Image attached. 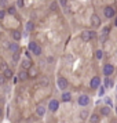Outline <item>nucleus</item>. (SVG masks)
I'll list each match as a JSON object with an SVG mask.
<instances>
[{
  "label": "nucleus",
  "mask_w": 117,
  "mask_h": 123,
  "mask_svg": "<svg viewBox=\"0 0 117 123\" xmlns=\"http://www.w3.org/2000/svg\"><path fill=\"white\" fill-rule=\"evenodd\" d=\"M28 49L30 53H33L34 55H41V53H43V50H41V47H40L36 42H29V44H28Z\"/></svg>",
  "instance_id": "1"
},
{
  "label": "nucleus",
  "mask_w": 117,
  "mask_h": 123,
  "mask_svg": "<svg viewBox=\"0 0 117 123\" xmlns=\"http://www.w3.org/2000/svg\"><path fill=\"white\" fill-rule=\"evenodd\" d=\"M94 39H96V33L94 31H83L81 32V40L83 42H91Z\"/></svg>",
  "instance_id": "2"
},
{
  "label": "nucleus",
  "mask_w": 117,
  "mask_h": 123,
  "mask_svg": "<svg viewBox=\"0 0 117 123\" xmlns=\"http://www.w3.org/2000/svg\"><path fill=\"white\" fill-rule=\"evenodd\" d=\"M103 15H105V18H107V19H111V18L116 17V8L111 6H106L105 8H103Z\"/></svg>",
  "instance_id": "3"
},
{
  "label": "nucleus",
  "mask_w": 117,
  "mask_h": 123,
  "mask_svg": "<svg viewBox=\"0 0 117 123\" xmlns=\"http://www.w3.org/2000/svg\"><path fill=\"white\" fill-rule=\"evenodd\" d=\"M56 86H58V89L62 90V91H65L66 87L69 86V82L66 80V78H63V76H59L58 80H56Z\"/></svg>",
  "instance_id": "4"
},
{
  "label": "nucleus",
  "mask_w": 117,
  "mask_h": 123,
  "mask_svg": "<svg viewBox=\"0 0 117 123\" xmlns=\"http://www.w3.org/2000/svg\"><path fill=\"white\" fill-rule=\"evenodd\" d=\"M114 72V65L113 64H105L103 65V75L105 78H110V75H113Z\"/></svg>",
  "instance_id": "5"
},
{
  "label": "nucleus",
  "mask_w": 117,
  "mask_h": 123,
  "mask_svg": "<svg viewBox=\"0 0 117 123\" xmlns=\"http://www.w3.org/2000/svg\"><path fill=\"white\" fill-rule=\"evenodd\" d=\"M100 83H102V80H100L99 76H94V78L91 79V82H89V87L92 90H96L100 87Z\"/></svg>",
  "instance_id": "6"
},
{
  "label": "nucleus",
  "mask_w": 117,
  "mask_h": 123,
  "mask_svg": "<svg viewBox=\"0 0 117 123\" xmlns=\"http://www.w3.org/2000/svg\"><path fill=\"white\" fill-rule=\"evenodd\" d=\"M77 104H78L80 106H88V104H89V97H88L87 94H81L80 97H78Z\"/></svg>",
  "instance_id": "7"
},
{
  "label": "nucleus",
  "mask_w": 117,
  "mask_h": 123,
  "mask_svg": "<svg viewBox=\"0 0 117 123\" xmlns=\"http://www.w3.org/2000/svg\"><path fill=\"white\" fill-rule=\"evenodd\" d=\"M91 25L94 26V28H99L100 25H102V21H100V18L98 14H92L91 15Z\"/></svg>",
  "instance_id": "8"
},
{
  "label": "nucleus",
  "mask_w": 117,
  "mask_h": 123,
  "mask_svg": "<svg viewBox=\"0 0 117 123\" xmlns=\"http://www.w3.org/2000/svg\"><path fill=\"white\" fill-rule=\"evenodd\" d=\"M59 108V101L58 100H51L48 102V111L50 112H56Z\"/></svg>",
  "instance_id": "9"
},
{
  "label": "nucleus",
  "mask_w": 117,
  "mask_h": 123,
  "mask_svg": "<svg viewBox=\"0 0 117 123\" xmlns=\"http://www.w3.org/2000/svg\"><path fill=\"white\" fill-rule=\"evenodd\" d=\"M47 108L48 106H44V105H37V108H36V115L40 117H43L45 115V112H47Z\"/></svg>",
  "instance_id": "10"
},
{
  "label": "nucleus",
  "mask_w": 117,
  "mask_h": 123,
  "mask_svg": "<svg viewBox=\"0 0 117 123\" xmlns=\"http://www.w3.org/2000/svg\"><path fill=\"white\" fill-rule=\"evenodd\" d=\"M8 50L11 51L12 54H14V53H18V51H19V44L14 40V42H11V43L8 44Z\"/></svg>",
  "instance_id": "11"
},
{
  "label": "nucleus",
  "mask_w": 117,
  "mask_h": 123,
  "mask_svg": "<svg viewBox=\"0 0 117 123\" xmlns=\"http://www.w3.org/2000/svg\"><path fill=\"white\" fill-rule=\"evenodd\" d=\"M21 64H22V69H30L32 68V62H30V60L29 58H23L22 61H21Z\"/></svg>",
  "instance_id": "12"
},
{
  "label": "nucleus",
  "mask_w": 117,
  "mask_h": 123,
  "mask_svg": "<svg viewBox=\"0 0 117 123\" xmlns=\"http://www.w3.org/2000/svg\"><path fill=\"white\" fill-rule=\"evenodd\" d=\"M11 37L15 42H19V40L22 39V33H21V31H12L11 32Z\"/></svg>",
  "instance_id": "13"
},
{
  "label": "nucleus",
  "mask_w": 117,
  "mask_h": 123,
  "mask_svg": "<svg viewBox=\"0 0 117 123\" xmlns=\"http://www.w3.org/2000/svg\"><path fill=\"white\" fill-rule=\"evenodd\" d=\"M61 100L63 101V102H69V101L72 100V94L69 93V91H63L61 95Z\"/></svg>",
  "instance_id": "14"
},
{
  "label": "nucleus",
  "mask_w": 117,
  "mask_h": 123,
  "mask_svg": "<svg viewBox=\"0 0 117 123\" xmlns=\"http://www.w3.org/2000/svg\"><path fill=\"white\" fill-rule=\"evenodd\" d=\"M18 79H19V80H26V79H28V72H26V69H21V71H19V75H18Z\"/></svg>",
  "instance_id": "15"
},
{
  "label": "nucleus",
  "mask_w": 117,
  "mask_h": 123,
  "mask_svg": "<svg viewBox=\"0 0 117 123\" xmlns=\"http://www.w3.org/2000/svg\"><path fill=\"white\" fill-rule=\"evenodd\" d=\"M100 115H103V116H109L110 115V106L106 105L103 108H100Z\"/></svg>",
  "instance_id": "16"
},
{
  "label": "nucleus",
  "mask_w": 117,
  "mask_h": 123,
  "mask_svg": "<svg viewBox=\"0 0 117 123\" xmlns=\"http://www.w3.org/2000/svg\"><path fill=\"white\" fill-rule=\"evenodd\" d=\"M113 80H111L110 78H105V80H103V86H105L106 89H110V87H113Z\"/></svg>",
  "instance_id": "17"
},
{
  "label": "nucleus",
  "mask_w": 117,
  "mask_h": 123,
  "mask_svg": "<svg viewBox=\"0 0 117 123\" xmlns=\"http://www.w3.org/2000/svg\"><path fill=\"white\" fill-rule=\"evenodd\" d=\"M33 29H34L33 21H28V22H26V25H25V31H26V32H32Z\"/></svg>",
  "instance_id": "18"
},
{
  "label": "nucleus",
  "mask_w": 117,
  "mask_h": 123,
  "mask_svg": "<svg viewBox=\"0 0 117 123\" xmlns=\"http://www.w3.org/2000/svg\"><path fill=\"white\" fill-rule=\"evenodd\" d=\"M3 75H4L7 79H11L12 76H14V73H12V69H10V68L4 69V71H3Z\"/></svg>",
  "instance_id": "19"
},
{
  "label": "nucleus",
  "mask_w": 117,
  "mask_h": 123,
  "mask_svg": "<svg viewBox=\"0 0 117 123\" xmlns=\"http://www.w3.org/2000/svg\"><path fill=\"white\" fill-rule=\"evenodd\" d=\"M89 123H99V115L98 113H92L89 117Z\"/></svg>",
  "instance_id": "20"
},
{
  "label": "nucleus",
  "mask_w": 117,
  "mask_h": 123,
  "mask_svg": "<svg viewBox=\"0 0 117 123\" xmlns=\"http://www.w3.org/2000/svg\"><path fill=\"white\" fill-rule=\"evenodd\" d=\"M17 8H18L17 6H10L7 8V12H8L10 15H15V14H17Z\"/></svg>",
  "instance_id": "21"
},
{
  "label": "nucleus",
  "mask_w": 117,
  "mask_h": 123,
  "mask_svg": "<svg viewBox=\"0 0 117 123\" xmlns=\"http://www.w3.org/2000/svg\"><path fill=\"white\" fill-rule=\"evenodd\" d=\"M39 84L40 86H48V84H50V80H48V78H41Z\"/></svg>",
  "instance_id": "22"
},
{
  "label": "nucleus",
  "mask_w": 117,
  "mask_h": 123,
  "mask_svg": "<svg viewBox=\"0 0 117 123\" xmlns=\"http://www.w3.org/2000/svg\"><path fill=\"white\" fill-rule=\"evenodd\" d=\"M95 58L100 61V60L103 58V51H102V50H96V51H95Z\"/></svg>",
  "instance_id": "23"
},
{
  "label": "nucleus",
  "mask_w": 117,
  "mask_h": 123,
  "mask_svg": "<svg viewBox=\"0 0 117 123\" xmlns=\"http://www.w3.org/2000/svg\"><path fill=\"white\" fill-rule=\"evenodd\" d=\"M58 7H59V4H58V1H52L50 6V10L51 11H56L58 10Z\"/></svg>",
  "instance_id": "24"
},
{
  "label": "nucleus",
  "mask_w": 117,
  "mask_h": 123,
  "mask_svg": "<svg viewBox=\"0 0 117 123\" xmlns=\"http://www.w3.org/2000/svg\"><path fill=\"white\" fill-rule=\"evenodd\" d=\"M109 32H110V28H109V26H105V28L102 29V36H107Z\"/></svg>",
  "instance_id": "25"
},
{
  "label": "nucleus",
  "mask_w": 117,
  "mask_h": 123,
  "mask_svg": "<svg viewBox=\"0 0 117 123\" xmlns=\"http://www.w3.org/2000/svg\"><path fill=\"white\" fill-rule=\"evenodd\" d=\"M6 14H7L6 8H0V19H4L6 18Z\"/></svg>",
  "instance_id": "26"
},
{
  "label": "nucleus",
  "mask_w": 117,
  "mask_h": 123,
  "mask_svg": "<svg viewBox=\"0 0 117 123\" xmlns=\"http://www.w3.org/2000/svg\"><path fill=\"white\" fill-rule=\"evenodd\" d=\"M59 4H61L62 8H65V10H66V8H67V0H59Z\"/></svg>",
  "instance_id": "27"
},
{
  "label": "nucleus",
  "mask_w": 117,
  "mask_h": 123,
  "mask_svg": "<svg viewBox=\"0 0 117 123\" xmlns=\"http://www.w3.org/2000/svg\"><path fill=\"white\" fill-rule=\"evenodd\" d=\"M12 61H14V64H17V62L19 61V55H18V53H14V55H12Z\"/></svg>",
  "instance_id": "28"
},
{
  "label": "nucleus",
  "mask_w": 117,
  "mask_h": 123,
  "mask_svg": "<svg viewBox=\"0 0 117 123\" xmlns=\"http://www.w3.org/2000/svg\"><path fill=\"white\" fill-rule=\"evenodd\" d=\"M7 7V0H0V8H6Z\"/></svg>",
  "instance_id": "29"
},
{
  "label": "nucleus",
  "mask_w": 117,
  "mask_h": 123,
  "mask_svg": "<svg viewBox=\"0 0 117 123\" xmlns=\"http://www.w3.org/2000/svg\"><path fill=\"white\" fill-rule=\"evenodd\" d=\"M23 4H25V3H23V0H17V7H18V8H22Z\"/></svg>",
  "instance_id": "30"
},
{
  "label": "nucleus",
  "mask_w": 117,
  "mask_h": 123,
  "mask_svg": "<svg viewBox=\"0 0 117 123\" xmlns=\"http://www.w3.org/2000/svg\"><path fill=\"white\" fill-rule=\"evenodd\" d=\"M105 89H106L105 86H100V87H99V95H103V93H105Z\"/></svg>",
  "instance_id": "31"
},
{
  "label": "nucleus",
  "mask_w": 117,
  "mask_h": 123,
  "mask_svg": "<svg viewBox=\"0 0 117 123\" xmlns=\"http://www.w3.org/2000/svg\"><path fill=\"white\" fill-rule=\"evenodd\" d=\"M1 68H3V71L8 68V67H7V62H6V61H1Z\"/></svg>",
  "instance_id": "32"
},
{
  "label": "nucleus",
  "mask_w": 117,
  "mask_h": 123,
  "mask_svg": "<svg viewBox=\"0 0 117 123\" xmlns=\"http://www.w3.org/2000/svg\"><path fill=\"white\" fill-rule=\"evenodd\" d=\"M80 116L83 117V119H85V117H87V112H85V111H83L81 113H80Z\"/></svg>",
  "instance_id": "33"
},
{
  "label": "nucleus",
  "mask_w": 117,
  "mask_h": 123,
  "mask_svg": "<svg viewBox=\"0 0 117 123\" xmlns=\"http://www.w3.org/2000/svg\"><path fill=\"white\" fill-rule=\"evenodd\" d=\"M105 101H106V104H107V105H110V106H111V100H109V98H106Z\"/></svg>",
  "instance_id": "34"
},
{
  "label": "nucleus",
  "mask_w": 117,
  "mask_h": 123,
  "mask_svg": "<svg viewBox=\"0 0 117 123\" xmlns=\"http://www.w3.org/2000/svg\"><path fill=\"white\" fill-rule=\"evenodd\" d=\"M116 26H117V18H116Z\"/></svg>",
  "instance_id": "35"
},
{
  "label": "nucleus",
  "mask_w": 117,
  "mask_h": 123,
  "mask_svg": "<svg viewBox=\"0 0 117 123\" xmlns=\"http://www.w3.org/2000/svg\"><path fill=\"white\" fill-rule=\"evenodd\" d=\"M111 123H117V122H111Z\"/></svg>",
  "instance_id": "36"
},
{
  "label": "nucleus",
  "mask_w": 117,
  "mask_h": 123,
  "mask_svg": "<svg viewBox=\"0 0 117 123\" xmlns=\"http://www.w3.org/2000/svg\"><path fill=\"white\" fill-rule=\"evenodd\" d=\"M116 111H117V106H116Z\"/></svg>",
  "instance_id": "37"
},
{
  "label": "nucleus",
  "mask_w": 117,
  "mask_h": 123,
  "mask_svg": "<svg viewBox=\"0 0 117 123\" xmlns=\"http://www.w3.org/2000/svg\"><path fill=\"white\" fill-rule=\"evenodd\" d=\"M116 100H117V97H116Z\"/></svg>",
  "instance_id": "38"
},
{
  "label": "nucleus",
  "mask_w": 117,
  "mask_h": 123,
  "mask_svg": "<svg viewBox=\"0 0 117 123\" xmlns=\"http://www.w3.org/2000/svg\"><path fill=\"white\" fill-rule=\"evenodd\" d=\"M116 89H117V86H116Z\"/></svg>",
  "instance_id": "39"
}]
</instances>
